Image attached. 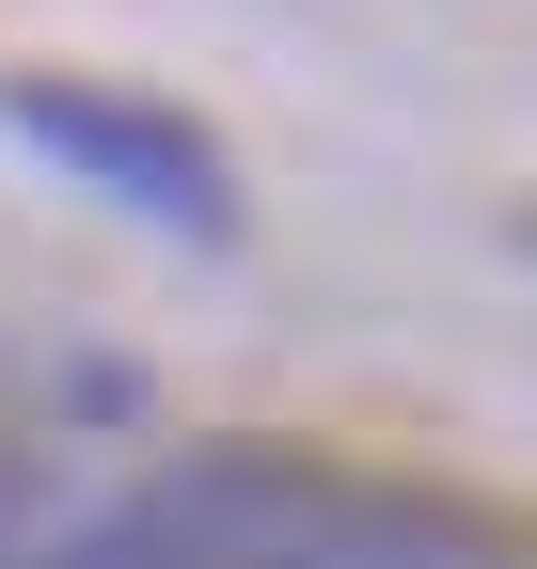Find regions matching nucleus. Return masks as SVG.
<instances>
[{"label":"nucleus","mask_w":537,"mask_h":569,"mask_svg":"<svg viewBox=\"0 0 537 569\" xmlns=\"http://www.w3.org/2000/svg\"><path fill=\"white\" fill-rule=\"evenodd\" d=\"M48 569H506V538L427 507V490H364V475H316L285 443H222V459L143 475Z\"/></svg>","instance_id":"1"},{"label":"nucleus","mask_w":537,"mask_h":569,"mask_svg":"<svg viewBox=\"0 0 537 569\" xmlns=\"http://www.w3.org/2000/svg\"><path fill=\"white\" fill-rule=\"evenodd\" d=\"M17 142H32V159H63L80 190L143 206V222L190 238V253H222V238H237V174H222V142H206V127H174V111H143V96L17 80Z\"/></svg>","instance_id":"2"},{"label":"nucleus","mask_w":537,"mask_h":569,"mask_svg":"<svg viewBox=\"0 0 537 569\" xmlns=\"http://www.w3.org/2000/svg\"><path fill=\"white\" fill-rule=\"evenodd\" d=\"M0 569H32V459H0Z\"/></svg>","instance_id":"3"}]
</instances>
